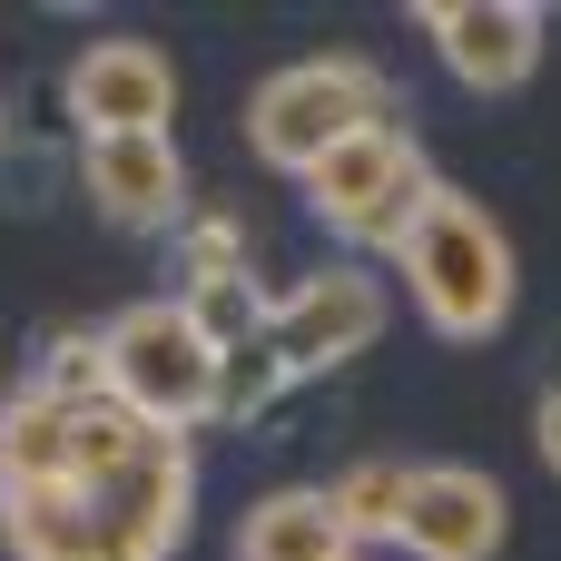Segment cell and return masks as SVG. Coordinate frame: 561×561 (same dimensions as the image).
<instances>
[{
	"instance_id": "52a82bcc",
	"label": "cell",
	"mask_w": 561,
	"mask_h": 561,
	"mask_svg": "<svg viewBox=\"0 0 561 561\" xmlns=\"http://www.w3.org/2000/svg\"><path fill=\"white\" fill-rule=\"evenodd\" d=\"M59 99H69L79 148H89V138H178V69H168V49L138 39V30H99V39L59 69Z\"/></svg>"
},
{
	"instance_id": "ffe728a7",
	"label": "cell",
	"mask_w": 561,
	"mask_h": 561,
	"mask_svg": "<svg viewBox=\"0 0 561 561\" xmlns=\"http://www.w3.org/2000/svg\"><path fill=\"white\" fill-rule=\"evenodd\" d=\"M355 561H375V552H355Z\"/></svg>"
},
{
	"instance_id": "8992f818",
	"label": "cell",
	"mask_w": 561,
	"mask_h": 561,
	"mask_svg": "<svg viewBox=\"0 0 561 561\" xmlns=\"http://www.w3.org/2000/svg\"><path fill=\"white\" fill-rule=\"evenodd\" d=\"M385 325H394L385 276H375L365 256H325V266H306L296 286H276V325H266V345H276V355H286V375L306 385V375L355 365Z\"/></svg>"
},
{
	"instance_id": "6da1fadb",
	"label": "cell",
	"mask_w": 561,
	"mask_h": 561,
	"mask_svg": "<svg viewBox=\"0 0 561 561\" xmlns=\"http://www.w3.org/2000/svg\"><path fill=\"white\" fill-rule=\"evenodd\" d=\"M187 533H197V454H187V434H148L99 483L0 493L10 561H178Z\"/></svg>"
},
{
	"instance_id": "5bb4252c",
	"label": "cell",
	"mask_w": 561,
	"mask_h": 561,
	"mask_svg": "<svg viewBox=\"0 0 561 561\" xmlns=\"http://www.w3.org/2000/svg\"><path fill=\"white\" fill-rule=\"evenodd\" d=\"M187 325L227 355V345H256L266 325H276V286L256 276V266H217V276H187Z\"/></svg>"
},
{
	"instance_id": "7a4b0ae2",
	"label": "cell",
	"mask_w": 561,
	"mask_h": 561,
	"mask_svg": "<svg viewBox=\"0 0 561 561\" xmlns=\"http://www.w3.org/2000/svg\"><path fill=\"white\" fill-rule=\"evenodd\" d=\"M394 266H404L414 316H424L444 345H483V335H503V316H513V296H523V256H513V237H503L463 187H444V197L424 207V227L394 247Z\"/></svg>"
},
{
	"instance_id": "e0dca14e",
	"label": "cell",
	"mask_w": 561,
	"mask_h": 561,
	"mask_svg": "<svg viewBox=\"0 0 561 561\" xmlns=\"http://www.w3.org/2000/svg\"><path fill=\"white\" fill-rule=\"evenodd\" d=\"M178 247H187V276H217V266H256V256H247V227H237L227 207H197V217L178 227Z\"/></svg>"
},
{
	"instance_id": "ac0fdd59",
	"label": "cell",
	"mask_w": 561,
	"mask_h": 561,
	"mask_svg": "<svg viewBox=\"0 0 561 561\" xmlns=\"http://www.w3.org/2000/svg\"><path fill=\"white\" fill-rule=\"evenodd\" d=\"M533 454H542V473H561V385L542 394V414H533Z\"/></svg>"
},
{
	"instance_id": "d6986e66",
	"label": "cell",
	"mask_w": 561,
	"mask_h": 561,
	"mask_svg": "<svg viewBox=\"0 0 561 561\" xmlns=\"http://www.w3.org/2000/svg\"><path fill=\"white\" fill-rule=\"evenodd\" d=\"M0 138H10V108H0Z\"/></svg>"
},
{
	"instance_id": "9c48e42d",
	"label": "cell",
	"mask_w": 561,
	"mask_h": 561,
	"mask_svg": "<svg viewBox=\"0 0 561 561\" xmlns=\"http://www.w3.org/2000/svg\"><path fill=\"white\" fill-rule=\"evenodd\" d=\"M513 542V493L483 473V463H414L404 483V561H493Z\"/></svg>"
},
{
	"instance_id": "5b68a950",
	"label": "cell",
	"mask_w": 561,
	"mask_h": 561,
	"mask_svg": "<svg viewBox=\"0 0 561 561\" xmlns=\"http://www.w3.org/2000/svg\"><path fill=\"white\" fill-rule=\"evenodd\" d=\"M99 345H108V404H128L138 424H158V434L217 424V345L187 325L178 296L118 306V316L99 325Z\"/></svg>"
},
{
	"instance_id": "3957f363",
	"label": "cell",
	"mask_w": 561,
	"mask_h": 561,
	"mask_svg": "<svg viewBox=\"0 0 561 561\" xmlns=\"http://www.w3.org/2000/svg\"><path fill=\"white\" fill-rule=\"evenodd\" d=\"M385 118H394V79L365 49H316V59H286L247 89V148L276 178H306L325 148H345Z\"/></svg>"
},
{
	"instance_id": "4fadbf2b",
	"label": "cell",
	"mask_w": 561,
	"mask_h": 561,
	"mask_svg": "<svg viewBox=\"0 0 561 561\" xmlns=\"http://www.w3.org/2000/svg\"><path fill=\"white\" fill-rule=\"evenodd\" d=\"M404 483H414V463H394V454H365V463H345V473L325 483V513H335V533H345L355 552L394 542V533H404Z\"/></svg>"
},
{
	"instance_id": "277c9868",
	"label": "cell",
	"mask_w": 561,
	"mask_h": 561,
	"mask_svg": "<svg viewBox=\"0 0 561 561\" xmlns=\"http://www.w3.org/2000/svg\"><path fill=\"white\" fill-rule=\"evenodd\" d=\"M306 217L335 237V247H355V256H394L414 227H424V207L444 197V178H434V158L414 148V128H365V138H345V148H325L306 178Z\"/></svg>"
},
{
	"instance_id": "30bf717a",
	"label": "cell",
	"mask_w": 561,
	"mask_h": 561,
	"mask_svg": "<svg viewBox=\"0 0 561 561\" xmlns=\"http://www.w3.org/2000/svg\"><path fill=\"white\" fill-rule=\"evenodd\" d=\"M79 187L118 237H158L187 227V158L178 138H89L79 148Z\"/></svg>"
},
{
	"instance_id": "ba28073f",
	"label": "cell",
	"mask_w": 561,
	"mask_h": 561,
	"mask_svg": "<svg viewBox=\"0 0 561 561\" xmlns=\"http://www.w3.org/2000/svg\"><path fill=\"white\" fill-rule=\"evenodd\" d=\"M414 20H424V39L444 49V69H454L473 99L533 89L542 39H552V10H542V0H414Z\"/></svg>"
},
{
	"instance_id": "7c38bea8",
	"label": "cell",
	"mask_w": 561,
	"mask_h": 561,
	"mask_svg": "<svg viewBox=\"0 0 561 561\" xmlns=\"http://www.w3.org/2000/svg\"><path fill=\"white\" fill-rule=\"evenodd\" d=\"M237 561H355V542L325 513V483H286L237 523Z\"/></svg>"
},
{
	"instance_id": "9a60e30c",
	"label": "cell",
	"mask_w": 561,
	"mask_h": 561,
	"mask_svg": "<svg viewBox=\"0 0 561 561\" xmlns=\"http://www.w3.org/2000/svg\"><path fill=\"white\" fill-rule=\"evenodd\" d=\"M286 385H296V375H286V355H276L266 335H256V345H227V355H217V424H256Z\"/></svg>"
},
{
	"instance_id": "2e32d148",
	"label": "cell",
	"mask_w": 561,
	"mask_h": 561,
	"mask_svg": "<svg viewBox=\"0 0 561 561\" xmlns=\"http://www.w3.org/2000/svg\"><path fill=\"white\" fill-rule=\"evenodd\" d=\"M30 385H49L59 404H108V345H99V325L89 335H49Z\"/></svg>"
},
{
	"instance_id": "8fae6325",
	"label": "cell",
	"mask_w": 561,
	"mask_h": 561,
	"mask_svg": "<svg viewBox=\"0 0 561 561\" xmlns=\"http://www.w3.org/2000/svg\"><path fill=\"white\" fill-rule=\"evenodd\" d=\"M69 473H79V404H59L49 385H20L0 404V493L69 483Z\"/></svg>"
}]
</instances>
